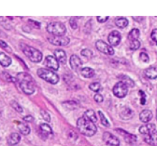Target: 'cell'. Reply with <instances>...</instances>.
Masks as SVG:
<instances>
[{"instance_id": "obj_1", "label": "cell", "mask_w": 157, "mask_h": 146, "mask_svg": "<svg viewBox=\"0 0 157 146\" xmlns=\"http://www.w3.org/2000/svg\"><path fill=\"white\" fill-rule=\"evenodd\" d=\"M17 80L20 88L25 94L32 95L34 92V80L30 75L25 72H20L17 75Z\"/></svg>"}, {"instance_id": "obj_2", "label": "cell", "mask_w": 157, "mask_h": 146, "mask_svg": "<svg viewBox=\"0 0 157 146\" xmlns=\"http://www.w3.org/2000/svg\"><path fill=\"white\" fill-rule=\"evenodd\" d=\"M77 128L82 135L90 137L94 135L97 132V128L95 123L86 119L84 117H81L78 119Z\"/></svg>"}, {"instance_id": "obj_3", "label": "cell", "mask_w": 157, "mask_h": 146, "mask_svg": "<svg viewBox=\"0 0 157 146\" xmlns=\"http://www.w3.org/2000/svg\"><path fill=\"white\" fill-rule=\"evenodd\" d=\"M20 48L23 53L33 62H39L43 59V54L38 49L23 43H20Z\"/></svg>"}, {"instance_id": "obj_4", "label": "cell", "mask_w": 157, "mask_h": 146, "mask_svg": "<svg viewBox=\"0 0 157 146\" xmlns=\"http://www.w3.org/2000/svg\"><path fill=\"white\" fill-rule=\"evenodd\" d=\"M37 75L39 78H41L49 83L53 84V85L59 82V78L56 72L46 69H38Z\"/></svg>"}, {"instance_id": "obj_5", "label": "cell", "mask_w": 157, "mask_h": 146, "mask_svg": "<svg viewBox=\"0 0 157 146\" xmlns=\"http://www.w3.org/2000/svg\"><path fill=\"white\" fill-rule=\"evenodd\" d=\"M46 30L49 33L53 35L54 36H64L66 32V28L65 25L59 22H53L48 24Z\"/></svg>"}, {"instance_id": "obj_6", "label": "cell", "mask_w": 157, "mask_h": 146, "mask_svg": "<svg viewBox=\"0 0 157 146\" xmlns=\"http://www.w3.org/2000/svg\"><path fill=\"white\" fill-rule=\"evenodd\" d=\"M113 94L118 98H124L128 93V87L123 82H119L113 87Z\"/></svg>"}, {"instance_id": "obj_7", "label": "cell", "mask_w": 157, "mask_h": 146, "mask_svg": "<svg viewBox=\"0 0 157 146\" xmlns=\"http://www.w3.org/2000/svg\"><path fill=\"white\" fill-rule=\"evenodd\" d=\"M96 47L99 52L108 55H113L114 54V49H113L111 46L105 43V42L102 40H99L96 43Z\"/></svg>"}, {"instance_id": "obj_8", "label": "cell", "mask_w": 157, "mask_h": 146, "mask_svg": "<svg viewBox=\"0 0 157 146\" xmlns=\"http://www.w3.org/2000/svg\"><path fill=\"white\" fill-rule=\"evenodd\" d=\"M48 40L52 45L57 46H67L69 43V39L65 36H51L48 38Z\"/></svg>"}, {"instance_id": "obj_9", "label": "cell", "mask_w": 157, "mask_h": 146, "mask_svg": "<svg viewBox=\"0 0 157 146\" xmlns=\"http://www.w3.org/2000/svg\"><path fill=\"white\" fill-rule=\"evenodd\" d=\"M102 139L104 142L110 146H119L120 145V140L118 139L115 135L109 132H105L102 135Z\"/></svg>"}, {"instance_id": "obj_10", "label": "cell", "mask_w": 157, "mask_h": 146, "mask_svg": "<svg viewBox=\"0 0 157 146\" xmlns=\"http://www.w3.org/2000/svg\"><path fill=\"white\" fill-rule=\"evenodd\" d=\"M116 131L118 132V133L120 134V135L123 137L125 141H126L127 143H129V144H134V143L136 142L137 138L136 135L129 133V132L123 130V129H116Z\"/></svg>"}, {"instance_id": "obj_11", "label": "cell", "mask_w": 157, "mask_h": 146, "mask_svg": "<svg viewBox=\"0 0 157 146\" xmlns=\"http://www.w3.org/2000/svg\"><path fill=\"white\" fill-rule=\"evenodd\" d=\"M108 40L111 46H118L121 41V35L118 31H113L109 35Z\"/></svg>"}, {"instance_id": "obj_12", "label": "cell", "mask_w": 157, "mask_h": 146, "mask_svg": "<svg viewBox=\"0 0 157 146\" xmlns=\"http://www.w3.org/2000/svg\"><path fill=\"white\" fill-rule=\"evenodd\" d=\"M45 66L49 69H52L53 70H58L59 69V62L56 58L52 55H48L45 58Z\"/></svg>"}, {"instance_id": "obj_13", "label": "cell", "mask_w": 157, "mask_h": 146, "mask_svg": "<svg viewBox=\"0 0 157 146\" xmlns=\"http://www.w3.org/2000/svg\"><path fill=\"white\" fill-rule=\"evenodd\" d=\"M144 141L152 146H157V131L155 130L145 135Z\"/></svg>"}, {"instance_id": "obj_14", "label": "cell", "mask_w": 157, "mask_h": 146, "mask_svg": "<svg viewBox=\"0 0 157 146\" xmlns=\"http://www.w3.org/2000/svg\"><path fill=\"white\" fill-rule=\"evenodd\" d=\"M69 63H70V66L73 70H77V69H80L81 66H82V60L78 56L76 55H72L70 57L69 59Z\"/></svg>"}, {"instance_id": "obj_15", "label": "cell", "mask_w": 157, "mask_h": 146, "mask_svg": "<svg viewBox=\"0 0 157 146\" xmlns=\"http://www.w3.org/2000/svg\"><path fill=\"white\" fill-rule=\"evenodd\" d=\"M54 55L56 58L57 61L61 64H66V54L63 49H56L54 51Z\"/></svg>"}, {"instance_id": "obj_16", "label": "cell", "mask_w": 157, "mask_h": 146, "mask_svg": "<svg viewBox=\"0 0 157 146\" xmlns=\"http://www.w3.org/2000/svg\"><path fill=\"white\" fill-rule=\"evenodd\" d=\"M152 112L150 110L145 109L140 114V121L143 122V123H147L152 118Z\"/></svg>"}, {"instance_id": "obj_17", "label": "cell", "mask_w": 157, "mask_h": 146, "mask_svg": "<svg viewBox=\"0 0 157 146\" xmlns=\"http://www.w3.org/2000/svg\"><path fill=\"white\" fill-rule=\"evenodd\" d=\"M40 132L45 138H49L50 135H52V130L51 127L48 124H45V123L40 125Z\"/></svg>"}, {"instance_id": "obj_18", "label": "cell", "mask_w": 157, "mask_h": 146, "mask_svg": "<svg viewBox=\"0 0 157 146\" xmlns=\"http://www.w3.org/2000/svg\"><path fill=\"white\" fill-rule=\"evenodd\" d=\"M155 130H156V129H155V125L154 124H147L146 125H143L139 129L140 133L144 135H147V134L150 133Z\"/></svg>"}, {"instance_id": "obj_19", "label": "cell", "mask_w": 157, "mask_h": 146, "mask_svg": "<svg viewBox=\"0 0 157 146\" xmlns=\"http://www.w3.org/2000/svg\"><path fill=\"white\" fill-rule=\"evenodd\" d=\"M21 136L18 133H12L10 136L8 137L7 142L10 145H16L20 141Z\"/></svg>"}, {"instance_id": "obj_20", "label": "cell", "mask_w": 157, "mask_h": 146, "mask_svg": "<svg viewBox=\"0 0 157 146\" xmlns=\"http://www.w3.org/2000/svg\"><path fill=\"white\" fill-rule=\"evenodd\" d=\"M12 59L10 57L6 55L3 52H0V65L2 66L3 67H8L11 65Z\"/></svg>"}, {"instance_id": "obj_21", "label": "cell", "mask_w": 157, "mask_h": 146, "mask_svg": "<svg viewBox=\"0 0 157 146\" xmlns=\"http://www.w3.org/2000/svg\"><path fill=\"white\" fill-rule=\"evenodd\" d=\"M82 117H84L86 119L89 120V121L92 122L93 123H96V122H97V117H96V113H95L94 111L92 110V109H89L86 112H85V113H84L83 116Z\"/></svg>"}, {"instance_id": "obj_22", "label": "cell", "mask_w": 157, "mask_h": 146, "mask_svg": "<svg viewBox=\"0 0 157 146\" xmlns=\"http://www.w3.org/2000/svg\"><path fill=\"white\" fill-rule=\"evenodd\" d=\"M145 75L149 79H155L157 78V68L149 67L145 71Z\"/></svg>"}, {"instance_id": "obj_23", "label": "cell", "mask_w": 157, "mask_h": 146, "mask_svg": "<svg viewBox=\"0 0 157 146\" xmlns=\"http://www.w3.org/2000/svg\"><path fill=\"white\" fill-rule=\"evenodd\" d=\"M81 74L85 78H92L94 76L95 71L93 69H91V68L86 67L82 69V70H81Z\"/></svg>"}, {"instance_id": "obj_24", "label": "cell", "mask_w": 157, "mask_h": 146, "mask_svg": "<svg viewBox=\"0 0 157 146\" xmlns=\"http://www.w3.org/2000/svg\"><path fill=\"white\" fill-rule=\"evenodd\" d=\"M140 30L137 29V28H133L129 32V35H128V39L130 42L137 40L140 37Z\"/></svg>"}, {"instance_id": "obj_25", "label": "cell", "mask_w": 157, "mask_h": 146, "mask_svg": "<svg viewBox=\"0 0 157 146\" xmlns=\"http://www.w3.org/2000/svg\"><path fill=\"white\" fill-rule=\"evenodd\" d=\"M129 24V22H128L127 19L124 17H120V18H117L116 19V25H117L119 28H125Z\"/></svg>"}, {"instance_id": "obj_26", "label": "cell", "mask_w": 157, "mask_h": 146, "mask_svg": "<svg viewBox=\"0 0 157 146\" xmlns=\"http://www.w3.org/2000/svg\"><path fill=\"white\" fill-rule=\"evenodd\" d=\"M18 129L24 135H28L30 133V131H31L30 128L27 125L23 124V123H19V125H18Z\"/></svg>"}, {"instance_id": "obj_27", "label": "cell", "mask_w": 157, "mask_h": 146, "mask_svg": "<svg viewBox=\"0 0 157 146\" xmlns=\"http://www.w3.org/2000/svg\"><path fill=\"white\" fill-rule=\"evenodd\" d=\"M121 79V82H123L125 85L127 87H133L134 86V82L132 79H131L129 76H121V77H120Z\"/></svg>"}, {"instance_id": "obj_28", "label": "cell", "mask_w": 157, "mask_h": 146, "mask_svg": "<svg viewBox=\"0 0 157 146\" xmlns=\"http://www.w3.org/2000/svg\"><path fill=\"white\" fill-rule=\"evenodd\" d=\"M132 115H133V112H132V111L129 108H126L124 111H123V112H121V117L124 120H127L129 119V118H132Z\"/></svg>"}, {"instance_id": "obj_29", "label": "cell", "mask_w": 157, "mask_h": 146, "mask_svg": "<svg viewBox=\"0 0 157 146\" xmlns=\"http://www.w3.org/2000/svg\"><path fill=\"white\" fill-rule=\"evenodd\" d=\"M99 117H100L101 123H102L104 126H105V127H109V121L106 119L105 116L103 115V113H102L101 111H99Z\"/></svg>"}, {"instance_id": "obj_30", "label": "cell", "mask_w": 157, "mask_h": 146, "mask_svg": "<svg viewBox=\"0 0 157 146\" xmlns=\"http://www.w3.org/2000/svg\"><path fill=\"white\" fill-rule=\"evenodd\" d=\"M11 105H12V107L14 108L15 110L17 111V112H19V113H22V112H23V109H22V108L21 107V105H19L18 102H16V101H12Z\"/></svg>"}, {"instance_id": "obj_31", "label": "cell", "mask_w": 157, "mask_h": 146, "mask_svg": "<svg viewBox=\"0 0 157 146\" xmlns=\"http://www.w3.org/2000/svg\"><path fill=\"white\" fill-rule=\"evenodd\" d=\"M140 47V43L138 40H135V41L130 42V45H129V49L131 50H137Z\"/></svg>"}, {"instance_id": "obj_32", "label": "cell", "mask_w": 157, "mask_h": 146, "mask_svg": "<svg viewBox=\"0 0 157 146\" xmlns=\"http://www.w3.org/2000/svg\"><path fill=\"white\" fill-rule=\"evenodd\" d=\"M100 87L101 85L99 82H93V83H91L90 85V89L93 92H99L100 90Z\"/></svg>"}, {"instance_id": "obj_33", "label": "cell", "mask_w": 157, "mask_h": 146, "mask_svg": "<svg viewBox=\"0 0 157 146\" xmlns=\"http://www.w3.org/2000/svg\"><path fill=\"white\" fill-rule=\"evenodd\" d=\"M81 55H82V56L87 57V58H90V57H92V55H93V52L88 49H82V50L81 51Z\"/></svg>"}, {"instance_id": "obj_34", "label": "cell", "mask_w": 157, "mask_h": 146, "mask_svg": "<svg viewBox=\"0 0 157 146\" xmlns=\"http://www.w3.org/2000/svg\"><path fill=\"white\" fill-rule=\"evenodd\" d=\"M40 113H41V115L43 116V119L46 120V121L48 122H49L51 121L50 115H49V114L47 112H46L45 110H41L40 111Z\"/></svg>"}, {"instance_id": "obj_35", "label": "cell", "mask_w": 157, "mask_h": 146, "mask_svg": "<svg viewBox=\"0 0 157 146\" xmlns=\"http://www.w3.org/2000/svg\"><path fill=\"white\" fill-rule=\"evenodd\" d=\"M140 59H141L143 62H149V55L146 53H145V52H141V53H140Z\"/></svg>"}, {"instance_id": "obj_36", "label": "cell", "mask_w": 157, "mask_h": 146, "mask_svg": "<svg viewBox=\"0 0 157 146\" xmlns=\"http://www.w3.org/2000/svg\"><path fill=\"white\" fill-rule=\"evenodd\" d=\"M151 39L157 45V28H155L151 32Z\"/></svg>"}, {"instance_id": "obj_37", "label": "cell", "mask_w": 157, "mask_h": 146, "mask_svg": "<svg viewBox=\"0 0 157 146\" xmlns=\"http://www.w3.org/2000/svg\"><path fill=\"white\" fill-rule=\"evenodd\" d=\"M69 24H70L71 27L73 29H75L78 27V25H77V22L75 21V18H71L70 20H69Z\"/></svg>"}, {"instance_id": "obj_38", "label": "cell", "mask_w": 157, "mask_h": 146, "mask_svg": "<svg viewBox=\"0 0 157 146\" xmlns=\"http://www.w3.org/2000/svg\"><path fill=\"white\" fill-rule=\"evenodd\" d=\"M29 23L31 24V26L33 27V28H40V23L38 22H36V21H33L32 20V19H29Z\"/></svg>"}, {"instance_id": "obj_39", "label": "cell", "mask_w": 157, "mask_h": 146, "mask_svg": "<svg viewBox=\"0 0 157 146\" xmlns=\"http://www.w3.org/2000/svg\"><path fill=\"white\" fill-rule=\"evenodd\" d=\"M94 99L96 102H98V103H100V102H102V101H103V96H102V95L97 93V94L95 95Z\"/></svg>"}, {"instance_id": "obj_40", "label": "cell", "mask_w": 157, "mask_h": 146, "mask_svg": "<svg viewBox=\"0 0 157 146\" xmlns=\"http://www.w3.org/2000/svg\"><path fill=\"white\" fill-rule=\"evenodd\" d=\"M140 94H141L140 95L142 97L141 99H140V103L142 105H145L146 104V95H145V93L143 91H140Z\"/></svg>"}, {"instance_id": "obj_41", "label": "cell", "mask_w": 157, "mask_h": 146, "mask_svg": "<svg viewBox=\"0 0 157 146\" xmlns=\"http://www.w3.org/2000/svg\"><path fill=\"white\" fill-rule=\"evenodd\" d=\"M109 16H104V17H101V16H98L97 17V21L100 23H102V22H105L108 20Z\"/></svg>"}, {"instance_id": "obj_42", "label": "cell", "mask_w": 157, "mask_h": 146, "mask_svg": "<svg viewBox=\"0 0 157 146\" xmlns=\"http://www.w3.org/2000/svg\"><path fill=\"white\" fill-rule=\"evenodd\" d=\"M23 120L25 122H32L33 121V118L30 115H28V116H25L23 118Z\"/></svg>"}, {"instance_id": "obj_43", "label": "cell", "mask_w": 157, "mask_h": 146, "mask_svg": "<svg viewBox=\"0 0 157 146\" xmlns=\"http://www.w3.org/2000/svg\"><path fill=\"white\" fill-rule=\"evenodd\" d=\"M0 46H2V48H7V47H8V46H7L6 43L5 42L2 41V40H0Z\"/></svg>"}, {"instance_id": "obj_44", "label": "cell", "mask_w": 157, "mask_h": 146, "mask_svg": "<svg viewBox=\"0 0 157 146\" xmlns=\"http://www.w3.org/2000/svg\"><path fill=\"white\" fill-rule=\"evenodd\" d=\"M132 19H133L134 20L137 21V22H141V21L143 19V17H132Z\"/></svg>"}, {"instance_id": "obj_45", "label": "cell", "mask_w": 157, "mask_h": 146, "mask_svg": "<svg viewBox=\"0 0 157 146\" xmlns=\"http://www.w3.org/2000/svg\"><path fill=\"white\" fill-rule=\"evenodd\" d=\"M156 119H157V111H156Z\"/></svg>"}]
</instances>
